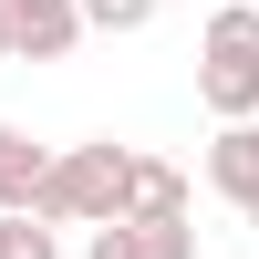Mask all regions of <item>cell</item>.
I'll use <instances>...</instances> for the list:
<instances>
[{
	"instance_id": "1",
	"label": "cell",
	"mask_w": 259,
	"mask_h": 259,
	"mask_svg": "<svg viewBox=\"0 0 259 259\" xmlns=\"http://www.w3.org/2000/svg\"><path fill=\"white\" fill-rule=\"evenodd\" d=\"M124 156H135V145H114V135L52 156L41 187H31V218H41V228H94V218H114V207H124Z\"/></svg>"
},
{
	"instance_id": "6",
	"label": "cell",
	"mask_w": 259,
	"mask_h": 259,
	"mask_svg": "<svg viewBox=\"0 0 259 259\" xmlns=\"http://www.w3.org/2000/svg\"><path fill=\"white\" fill-rule=\"evenodd\" d=\"M114 218H187V166L124 156V207H114Z\"/></svg>"
},
{
	"instance_id": "11",
	"label": "cell",
	"mask_w": 259,
	"mask_h": 259,
	"mask_svg": "<svg viewBox=\"0 0 259 259\" xmlns=\"http://www.w3.org/2000/svg\"><path fill=\"white\" fill-rule=\"evenodd\" d=\"M0 62H11V21H0Z\"/></svg>"
},
{
	"instance_id": "9",
	"label": "cell",
	"mask_w": 259,
	"mask_h": 259,
	"mask_svg": "<svg viewBox=\"0 0 259 259\" xmlns=\"http://www.w3.org/2000/svg\"><path fill=\"white\" fill-rule=\"evenodd\" d=\"M73 11H83V31H145L166 0H73Z\"/></svg>"
},
{
	"instance_id": "2",
	"label": "cell",
	"mask_w": 259,
	"mask_h": 259,
	"mask_svg": "<svg viewBox=\"0 0 259 259\" xmlns=\"http://www.w3.org/2000/svg\"><path fill=\"white\" fill-rule=\"evenodd\" d=\"M197 104L218 124L259 114V0H218L207 11V41H197Z\"/></svg>"
},
{
	"instance_id": "10",
	"label": "cell",
	"mask_w": 259,
	"mask_h": 259,
	"mask_svg": "<svg viewBox=\"0 0 259 259\" xmlns=\"http://www.w3.org/2000/svg\"><path fill=\"white\" fill-rule=\"evenodd\" d=\"M239 218H249V228H259V197H239Z\"/></svg>"
},
{
	"instance_id": "3",
	"label": "cell",
	"mask_w": 259,
	"mask_h": 259,
	"mask_svg": "<svg viewBox=\"0 0 259 259\" xmlns=\"http://www.w3.org/2000/svg\"><path fill=\"white\" fill-rule=\"evenodd\" d=\"M83 259H197V228L187 218H94Z\"/></svg>"
},
{
	"instance_id": "8",
	"label": "cell",
	"mask_w": 259,
	"mask_h": 259,
	"mask_svg": "<svg viewBox=\"0 0 259 259\" xmlns=\"http://www.w3.org/2000/svg\"><path fill=\"white\" fill-rule=\"evenodd\" d=\"M0 259H62V239L31 218V207H0Z\"/></svg>"
},
{
	"instance_id": "4",
	"label": "cell",
	"mask_w": 259,
	"mask_h": 259,
	"mask_svg": "<svg viewBox=\"0 0 259 259\" xmlns=\"http://www.w3.org/2000/svg\"><path fill=\"white\" fill-rule=\"evenodd\" d=\"M0 21H11V62H62L83 41V11H73V0H0Z\"/></svg>"
},
{
	"instance_id": "7",
	"label": "cell",
	"mask_w": 259,
	"mask_h": 259,
	"mask_svg": "<svg viewBox=\"0 0 259 259\" xmlns=\"http://www.w3.org/2000/svg\"><path fill=\"white\" fill-rule=\"evenodd\" d=\"M41 166H52V156H41V145L21 135V124H0V207H31V187H41Z\"/></svg>"
},
{
	"instance_id": "5",
	"label": "cell",
	"mask_w": 259,
	"mask_h": 259,
	"mask_svg": "<svg viewBox=\"0 0 259 259\" xmlns=\"http://www.w3.org/2000/svg\"><path fill=\"white\" fill-rule=\"evenodd\" d=\"M207 187H218L228 207L259 197V114H239V124H218V135H207Z\"/></svg>"
}]
</instances>
